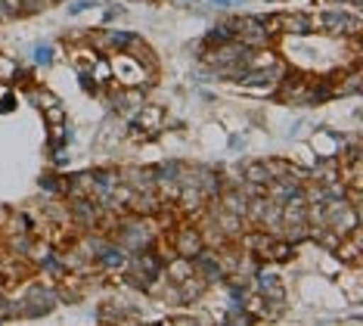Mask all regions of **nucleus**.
Listing matches in <instances>:
<instances>
[{
  "instance_id": "16",
  "label": "nucleus",
  "mask_w": 363,
  "mask_h": 326,
  "mask_svg": "<svg viewBox=\"0 0 363 326\" xmlns=\"http://www.w3.org/2000/svg\"><path fill=\"white\" fill-rule=\"evenodd\" d=\"M186 261H189V258H186ZM186 261H180V264H174V267H171V273H174V277H177V280H184V277H186V273H189V267H186Z\"/></svg>"
},
{
  "instance_id": "18",
  "label": "nucleus",
  "mask_w": 363,
  "mask_h": 326,
  "mask_svg": "<svg viewBox=\"0 0 363 326\" xmlns=\"http://www.w3.org/2000/svg\"><path fill=\"white\" fill-rule=\"evenodd\" d=\"M230 320L233 323H252V317L249 314H230Z\"/></svg>"
},
{
  "instance_id": "10",
  "label": "nucleus",
  "mask_w": 363,
  "mask_h": 326,
  "mask_svg": "<svg viewBox=\"0 0 363 326\" xmlns=\"http://www.w3.org/2000/svg\"><path fill=\"white\" fill-rule=\"evenodd\" d=\"M72 212H75V217H78L81 224H87V227H90V224H96V214H100L90 202H75V208H72Z\"/></svg>"
},
{
  "instance_id": "3",
  "label": "nucleus",
  "mask_w": 363,
  "mask_h": 326,
  "mask_svg": "<svg viewBox=\"0 0 363 326\" xmlns=\"http://www.w3.org/2000/svg\"><path fill=\"white\" fill-rule=\"evenodd\" d=\"M313 25H320L326 35H345V31H357L360 28V22L351 19L348 13H323V16L313 19Z\"/></svg>"
},
{
  "instance_id": "4",
  "label": "nucleus",
  "mask_w": 363,
  "mask_h": 326,
  "mask_svg": "<svg viewBox=\"0 0 363 326\" xmlns=\"http://www.w3.org/2000/svg\"><path fill=\"white\" fill-rule=\"evenodd\" d=\"M311 28H313V19L304 13L279 16V31H283V35H311Z\"/></svg>"
},
{
  "instance_id": "6",
  "label": "nucleus",
  "mask_w": 363,
  "mask_h": 326,
  "mask_svg": "<svg viewBox=\"0 0 363 326\" xmlns=\"http://www.w3.org/2000/svg\"><path fill=\"white\" fill-rule=\"evenodd\" d=\"M205 280L202 277H184L180 280V292H177V302H193L196 295H202Z\"/></svg>"
},
{
  "instance_id": "2",
  "label": "nucleus",
  "mask_w": 363,
  "mask_h": 326,
  "mask_svg": "<svg viewBox=\"0 0 363 326\" xmlns=\"http://www.w3.org/2000/svg\"><path fill=\"white\" fill-rule=\"evenodd\" d=\"M230 31L239 35V40L249 47H261L267 40V28H264L261 19H252V16H242V19H230Z\"/></svg>"
},
{
  "instance_id": "19",
  "label": "nucleus",
  "mask_w": 363,
  "mask_h": 326,
  "mask_svg": "<svg viewBox=\"0 0 363 326\" xmlns=\"http://www.w3.org/2000/svg\"><path fill=\"white\" fill-rule=\"evenodd\" d=\"M87 6H90V4H87V0H81V4H75V6H72V13H84V10H87Z\"/></svg>"
},
{
  "instance_id": "14",
  "label": "nucleus",
  "mask_w": 363,
  "mask_h": 326,
  "mask_svg": "<svg viewBox=\"0 0 363 326\" xmlns=\"http://www.w3.org/2000/svg\"><path fill=\"white\" fill-rule=\"evenodd\" d=\"M13 75H16V63H10V60H4V56H0V78L10 81Z\"/></svg>"
},
{
  "instance_id": "11",
  "label": "nucleus",
  "mask_w": 363,
  "mask_h": 326,
  "mask_svg": "<svg viewBox=\"0 0 363 326\" xmlns=\"http://www.w3.org/2000/svg\"><path fill=\"white\" fill-rule=\"evenodd\" d=\"M245 180L249 183H270L267 165H249V168H245Z\"/></svg>"
},
{
  "instance_id": "7",
  "label": "nucleus",
  "mask_w": 363,
  "mask_h": 326,
  "mask_svg": "<svg viewBox=\"0 0 363 326\" xmlns=\"http://www.w3.org/2000/svg\"><path fill=\"white\" fill-rule=\"evenodd\" d=\"M242 85H274L279 78V69H258V72H242L239 75Z\"/></svg>"
},
{
  "instance_id": "17",
  "label": "nucleus",
  "mask_w": 363,
  "mask_h": 326,
  "mask_svg": "<svg viewBox=\"0 0 363 326\" xmlns=\"http://www.w3.org/2000/svg\"><path fill=\"white\" fill-rule=\"evenodd\" d=\"M35 56H38V63H50V47H38Z\"/></svg>"
},
{
  "instance_id": "1",
  "label": "nucleus",
  "mask_w": 363,
  "mask_h": 326,
  "mask_svg": "<svg viewBox=\"0 0 363 326\" xmlns=\"http://www.w3.org/2000/svg\"><path fill=\"white\" fill-rule=\"evenodd\" d=\"M323 217H326V227H333L338 237H348V233L357 230V212L338 196L323 202Z\"/></svg>"
},
{
  "instance_id": "9",
  "label": "nucleus",
  "mask_w": 363,
  "mask_h": 326,
  "mask_svg": "<svg viewBox=\"0 0 363 326\" xmlns=\"http://www.w3.org/2000/svg\"><path fill=\"white\" fill-rule=\"evenodd\" d=\"M196 267H199V271H202L208 280H220V277H224V273H220V267L214 264L211 255H196Z\"/></svg>"
},
{
  "instance_id": "8",
  "label": "nucleus",
  "mask_w": 363,
  "mask_h": 326,
  "mask_svg": "<svg viewBox=\"0 0 363 326\" xmlns=\"http://www.w3.org/2000/svg\"><path fill=\"white\" fill-rule=\"evenodd\" d=\"M261 292L267 298H274L277 308L283 305V286H279V280L274 277V273H261Z\"/></svg>"
},
{
  "instance_id": "15",
  "label": "nucleus",
  "mask_w": 363,
  "mask_h": 326,
  "mask_svg": "<svg viewBox=\"0 0 363 326\" xmlns=\"http://www.w3.org/2000/svg\"><path fill=\"white\" fill-rule=\"evenodd\" d=\"M159 119H162V115H159V109H150V112H143V115H140V121H143V124H150V128H155V124H159Z\"/></svg>"
},
{
  "instance_id": "13",
  "label": "nucleus",
  "mask_w": 363,
  "mask_h": 326,
  "mask_svg": "<svg viewBox=\"0 0 363 326\" xmlns=\"http://www.w3.org/2000/svg\"><path fill=\"white\" fill-rule=\"evenodd\" d=\"M233 35H230V22H224V25H218V28H211V40L214 44H224V40H230Z\"/></svg>"
},
{
  "instance_id": "5",
  "label": "nucleus",
  "mask_w": 363,
  "mask_h": 326,
  "mask_svg": "<svg viewBox=\"0 0 363 326\" xmlns=\"http://www.w3.org/2000/svg\"><path fill=\"white\" fill-rule=\"evenodd\" d=\"M177 252L184 255V258H196L202 252V239H199V233L196 230H184L177 237Z\"/></svg>"
},
{
  "instance_id": "12",
  "label": "nucleus",
  "mask_w": 363,
  "mask_h": 326,
  "mask_svg": "<svg viewBox=\"0 0 363 326\" xmlns=\"http://www.w3.org/2000/svg\"><path fill=\"white\" fill-rule=\"evenodd\" d=\"M103 261L109 267H118V264H125V252H118V249H103Z\"/></svg>"
}]
</instances>
